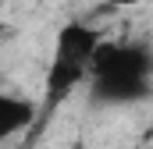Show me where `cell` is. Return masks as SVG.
Instances as JSON below:
<instances>
[{"label":"cell","mask_w":153,"mask_h":149,"mask_svg":"<svg viewBox=\"0 0 153 149\" xmlns=\"http://www.w3.org/2000/svg\"><path fill=\"white\" fill-rule=\"evenodd\" d=\"M93 107H135L153 96V53L139 39H103L85 74Z\"/></svg>","instance_id":"cell-1"},{"label":"cell","mask_w":153,"mask_h":149,"mask_svg":"<svg viewBox=\"0 0 153 149\" xmlns=\"http://www.w3.org/2000/svg\"><path fill=\"white\" fill-rule=\"evenodd\" d=\"M100 43H103V32L82 18L57 29L46 78H43V110H57L61 103H68V96H75L85 85V74H89V64Z\"/></svg>","instance_id":"cell-2"},{"label":"cell","mask_w":153,"mask_h":149,"mask_svg":"<svg viewBox=\"0 0 153 149\" xmlns=\"http://www.w3.org/2000/svg\"><path fill=\"white\" fill-rule=\"evenodd\" d=\"M39 117V107L29 96H18V92H4L0 89V146L7 139H14L18 131L32 128Z\"/></svg>","instance_id":"cell-3"},{"label":"cell","mask_w":153,"mask_h":149,"mask_svg":"<svg viewBox=\"0 0 153 149\" xmlns=\"http://www.w3.org/2000/svg\"><path fill=\"white\" fill-rule=\"evenodd\" d=\"M103 7H114V11H125V7H139V4H146V0H100Z\"/></svg>","instance_id":"cell-4"}]
</instances>
